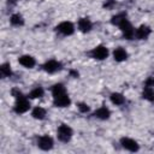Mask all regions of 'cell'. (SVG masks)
Listing matches in <instances>:
<instances>
[{
  "mask_svg": "<svg viewBox=\"0 0 154 154\" xmlns=\"http://www.w3.org/2000/svg\"><path fill=\"white\" fill-rule=\"evenodd\" d=\"M111 101H112V103L119 106V105H123L125 102V99L120 93H112L111 94Z\"/></svg>",
  "mask_w": 154,
  "mask_h": 154,
  "instance_id": "cell-16",
  "label": "cell"
},
{
  "mask_svg": "<svg viewBox=\"0 0 154 154\" xmlns=\"http://www.w3.org/2000/svg\"><path fill=\"white\" fill-rule=\"evenodd\" d=\"M91 22L88 19V18H81L78 20V29L82 31V32H88L91 30Z\"/></svg>",
  "mask_w": 154,
  "mask_h": 154,
  "instance_id": "cell-12",
  "label": "cell"
},
{
  "mask_svg": "<svg viewBox=\"0 0 154 154\" xmlns=\"http://www.w3.org/2000/svg\"><path fill=\"white\" fill-rule=\"evenodd\" d=\"M29 108H30V103H29L28 99L24 95L20 96V97H18V99H16V103H14V107H13V109H14L16 113H18V114L25 113Z\"/></svg>",
  "mask_w": 154,
  "mask_h": 154,
  "instance_id": "cell-2",
  "label": "cell"
},
{
  "mask_svg": "<svg viewBox=\"0 0 154 154\" xmlns=\"http://www.w3.org/2000/svg\"><path fill=\"white\" fill-rule=\"evenodd\" d=\"M37 144H38V147H40L41 149H43V150H49V149L53 148V140H52V137L45 135V136H41V137L38 138Z\"/></svg>",
  "mask_w": 154,
  "mask_h": 154,
  "instance_id": "cell-9",
  "label": "cell"
},
{
  "mask_svg": "<svg viewBox=\"0 0 154 154\" xmlns=\"http://www.w3.org/2000/svg\"><path fill=\"white\" fill-rule=\"evenodd\" d=\"M18 61H19L20 65H23L24 67H28V69L34 67V66H35V63H36L35 59H34L31 55H22Z\"/></svg>",
  "mask_w": 154,
  "mask_h": 154,
  "instance_id": "cell-11",
  "label": "cell"
},
{
  "mask_svg": "<svg viewBox=\"0 0 154 154\" xmlns=\"http://www.w3.org/2000/svg\"><path fill=\"white\" fill-rule=\"evenodd\" d=\"M10 22H11L12 25H16V26H19V25H23V24H24V19H23V17H22L20 14H18V13L12 14Z\"/></svg>",
  "mask_w": 154,
  "mask_h": 154,
  "instance_id": "cell-19",
  "label": "cell"
},
{
  "mask_svg": "<svg viewBox=\"0 0 154 154\" xmlns=\"http://www.w3.org/2000/svg\"><path fill=\"white\" fill-rule=\"evenodd\" d=\"M0 73L2 77H10L12 75V71H11V66L8 63H5L0 66Z\"/></svg>",
  "mask_w": 154,
  "mask_h": 154,
  "instance_id": "cell-20",
  "label": "cell"
},
{
  "mask_svg": "<svg viewBox=\"0 0 154 154\" xmlns=\"http://www.w3.org/2000/svg\"><path fill=\"white\" fill-rule=\"evenodd\" d=\"M91 57L94 59H97V60H103L108 57V49L105 47V46H97L95 47L91 52H90Z\"/></svg>",
  "mask_w": 154,
  "mask_h": 154,
  "instance_id": "cell-5",
  "label": "cell"
},
{
  "mask_svg": "<svg viewBox=\"0 0 154 154\" xmlns=\"http://www.w3.org/2000/svg\"><path fill=\"white\" fill-rule=\"evenodd\" d=\"M142 97L150 101V102H154V89H153V87L146 85L143 88V91H142Z\"/></svg>",
  "mask_w": 154,
  "mask_h": 154,
  "instance_id": "cell-15",
  "label": "cell"
},
{
  "mask_svg": "<svg viewBox=\"0 0 154 154\" xmlns=\"http://www.w3.org/2000/svg\"><path fill=\"white\" fill-rule=\"evenodd\" d=\"M114 4H116V0H106L105 4H103V6L106 8H112L114 6Z\"/></svg>",
  "mask_w": 154,
  "mask_h": 154,
  "instance_id": "cell-23",
  "label": "cell"
},
{
  "mask_svg": "<svg viewBox=\"0 0 154 154\" xmlns=\"http://www.w3.org/2000/svg\"><path fill=\"white\" fill-rule=\"evenodd\" d=\"M57 30L59 32H61L63 35H71L75 31V26H73V24L71 22H61L57 26Z\"/></svg>",
  "mask_w": 154,
  "mask_h": 154,
  "instance_id": "cell-7",
  "label": "cell"
},
{
  "mask_svg": "<svg viewBox=\"0 0 154 154\" xmlns=\"http://www.w3.org/2000/svg\"><path fill=\"white\" fill-rule=\"evenodd\" d=\"M43 89L41 87H36L35 89H32L29 94V97L30 99H37V97H42L43 96Z\"/></svg>",
  "mask_w": 154,
  "mask_h": 154,
  "instance_id": "cell-21",
  "label": "cell"
},
{
  "mask_svg": "<svg viewBox=\"0 0 154 154\" xmlns=\"http://www.w3.org/2000/svg\"><path fill=\"white\" fill-rule=\"evenodd\" d=\"M72 137V129L66 124H61L58 128V138L61 142H69Z\"/></svg>",
  "mask_w": 154,
  "mask_h": 154,
  "instance_id": "cell-3",
  "label": "cell"
},
{
  "mask_svg": "<svg viewBox=\"0 0 154 154\" xmlns=\"http://www.w3.org/2000/svg\"><path fill=\"white\" fill-rule=\"evenodd\" d=\"M120 144L123 148H125L126 150H130V152H137L138 150V144L135 140L132 138H129V137H122L120 138Z\"/></svg>",
  "mask_w": 154,
  "mask_h": 154,
  "instance_id": "cell-6",
  "label": "cell"
},
{
  "mask_svg": "<svg viewBox=\"0 0 154 154\" xmlns=\"http://www.w3.org/2000/svg\"><path fill=\"white\" fill-rule=\"evenodd\" d=\"M146 85L148 87H154V77H148L146 81Z\"/></svg>",
  "mask_w": 154,
  "mask_h": 154,
  "instance_id": "cell-24",
  "label": "cell"
},
{
  "mask_svg": "<svg viewBox=\"0 0 154 154\" xmlns=\"http://www.w3.org/2000/svg\"><path fill=\"white\" fill-rule=\"evenodd\" d=\"M119 28H120V30H122V32H123V36H124L125 38L131 40V38L135 36V30H134L131 23H130L128 19L123 20V22L120 23Z\"/></svg>",
  "mask_w": 154,
  "mask_h": 154,
  "instance_id": "cell-4",
  "label": "cell"
},
{
  "mask_svg": "<svg viewBox=\"0 0 154 154\" xmlns=\"http://www.w3.org/2000/svg\"><path fill=\"white\" fill-rule=\"evenodd\" d=\"M94 116H95L96 118H99V119L106 120V119H108V118H109L111 112H109V109H108V108H106V107H100L99 109H96V112L94 113Z\"/></svg>",
  "mask_w": 154,
  "mask_h": 154,
  "instance_id": "cell-14",
  "label": "cell"
},
{
  "mask_svg": "<svg viewBox=\"0 0 154 154\" xmlns=\"http://www.w3.org/2000/svg\"><path fill=\"white\" fill-rule=\"evenodd\" d=\"M78 109H79L82 113H87V112L89 111V106H88L87 103L81 102V103H78Z\"/></svg>",
  "mask_w": 154,
  "mask_h": 154,
  "instance_id": "cell-22",
  "label": "cell"
},
{
  "mask_svg": "<svg viewBox=\"0 0 154 154\" xmlns=\"http://www.w3.org/2000/svg\"><path fill=\"white\" fill-rule=\"evenodd\" d=\"M31 116L35 118V119H43L46 117V109L42 108V107H35L32 109V113Z\"/></svg>",
  "mask_w": 154,
  "mask_h": 154,
  "instance_id": "cell-17",
  "label": "cell"
},
{
  "mask_svg": "<svg viewBox=\"0 0 154 154\" xmlns=\"http://www.w3.org/2000/svg\"><path fill=\"white\" fill-rule=\"evenodd\" d=\"M52 94H53V103L57 107H67L71 103V100L69 95L65 91V87L60 83L54 84L52 87Z\"/></svg>",
  "mask_w": 154,
  "mask_h": 154,
  "instance_id": "cell-1",
  "label": "cell"
},
{
  "mask_svg": "<svg viewBox=\"0 0 154 154\" xmlns=\"http://www.w3.org/2000/svg\"><path fill=\"white\" fill-rule=\"evenodd\" d=\"M126 19V13L125 12H122V13H118V14H116V16H113L112 17V24H114V25H120V23L123 22V20H125Z\"/></svg>",
  "mask_w": 154,
  "mask_h": 154,
  "instance_id": "cell-18",
  "label": "cell"
},
{
  "mask_svg": "<svg viewBox=\"0 0 154 154\" xmlns=\"http://www.w3.org/2000/svg\"><path fill=\"white\" fill-rule=\"evenodd\" d=\"M149 35H150V28L147 26V25H141V26L136 30V32H135V36H136L138 40H144V38H147Z\"/></svg>",
  "mask_w": 154,
  "mask_h": 154,
  "instance_id": "cell-10",
  "label": "cell"
},
{
  "mask_svg": "<svg viewBox=\"0 0 154 154\" xmlns=\"http://www.w3.org/2000/svg\"><path fill=\"white\" fill-rule=\"evenodd\" d=\"M113 58H114L116 61H124V60H126V58H128V53H126V51H125L124 48L118 47V48H116L114 52H113Z\"/></svg>",
  "mask_w": 154,
  "mask_h": 154,
  "instance_id": "cell-13",
  "label": "cell"
},
{
  "mask_svg": "<svg viewBox=\"0 0 154 154\" xmlns=\"http://www.w3.org/2000/svg\"><path fill=\"white\" fill-rule=\"evenodd\" d=\"M60 69H61V64H60L59 61L54 60V59L48 60V61L43 65V70H45L46 72H48V73H54V72L59 71Z\"/></svg>",
  "mask_w": 154,
  "mask_h": 154,
  "instance_id": "cell-8",
  "label": "cell"
}]
</instances>
